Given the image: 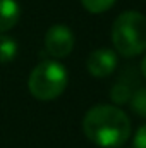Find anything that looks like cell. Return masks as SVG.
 <instances>
[{"instance_id":"cell-1","label":"cell","mask_w":146,"mask_h":148,"mask_svg":"<svg viewBox=\"0 0 146 148\" xmlns=\"http://www.w3.org/2000/svg\"><path fill=\"white\" fill-rule=\"evenodd\" d=\"M83 131L98 147L120 148L131 136V121L115 105H95L84 115Z\"/></svg>"},{"instance_id":"cell-2","label":"cell","mask_w":146,"mask_h":148,"mask_svg":"<svg viewBox=\"0 0 146 148\" xmlns=\"http://www.w3.org/2000/svg\"><path fill=\"white\" fill-rule=\"evenodd\" d=\"M112 41L124 57H136L146 50V17L141 12L127 10L112 26Z\"/></svg>"},{"instance_id":"cell-3","label":"cell","mask_w":146,"mask_h":148,"mask_svg":"<svg viewBox=\"0 0 146 148\" xmlns=\"http://www.w3.org/2000/svg\"><path fill=\"white\" fill-rule=\"evenodd\" d=\"M67 86V71L57 60H43L29 74L28 88L38 100H53Z\"/></svg>"},{"instance_id":"cell-4","label":"cell","mask_w":146,"mask_h":148,"mask_svg":"<svg viewBox=\"0 0 146 148\" xmlns=\"http://www.w3.org/2000/svg\"><path fill=\"white\" fill-rule=\"evenodd\" d=\"M45 48L46 52L55 57V59H62L67 57L74 48V35L72 31L64 26V24H55L52 26L46 35H45Z\"/></svg>"},{"instance_id":"cell-5","label":"cell","mask_w":146,"mask_h":148,"mask_svg":"<svg viewBox=\"0 0 146 148\" xmlns=\"http://www.w3.org/2000/svg\"><path fill=\"white\" fill-rule=\"evenodd\" d=\"M88 71L95 77H107L117 67V55L110 48H100L89 53L88 57Z\"/></svg>"},{"instance_id":"cell-6","label":"cell","mask_w":146,"mask_h":148,"mask_svg":"<svg viewBox=\"0 0 146 148\" xmlns=\"http://www.w3.org/2000/svg\"><path fill=\"white\" fill-rule=\"evenodd\" d=\"M21 17V7L16 0H0V33L12 29Z\"/></svg>"},{"instance_id":"cell-7","label":"cell","mask_w":146,"mask_h":148,"mask_svg":"<svg viewBox=\"0 0 146 148\" xmlns=\"http://www.w3.org/2000/svg\"><path fill=\"white\" fill-rule=\"evenodd\" d=\"M17 53V43L14 38L0 33V62H10Z\"/></svg>"},{"instance_id":"cell-8","label":"cell","mask_w":146,"mask_h":148,"mask_svg":"<svg viewBox=\"0 0 146 148\" xmlns=\"http://www.w3.org/2000/svg\"><path fill=\"white\" fill-rule=\"evenodd\" d=\"M81 3L91 14H102V12L108 10L115 3V0H81Z\"/></svg>"},{"instance_id":"cell-9","label":"cell","mask_w":146,"mask_h":148,"mask_svg":"<svg viewBox=\"0 0 146 148\" xmlns=\"http://www.w3.org/2000/svg\"><path fill=\"white\" fill-rule=\"evenodd\" d=\"M131 107H132V110L136 112V114L146 117V88L138 90V91L132 95V98H131Z\"/></svg>"},{"instance_id":"cell-10","label":"cell","mask_w":146,"mask_h":148,"mask_svg":"<svg viewBox=\"0 0 146 148\" xmlns=\"http://www.w3.org/2000/svg\"><path fill=\"white\" fill-rule=\"evenodd\" d=\"M132 145H134V148H146V124L136 131Z\"/></svg>"},{"instance_id":"cell-11","label":"cell","mask_w":146,"mask_h":148,"mask_svg":"<svg viewBox=\"0 0 146 148\" xmlns=\"http://www.w3.org/2000/svg\"><path fill=\"white\" fill-rule=\"evenodd\" d=\"M141 73H143V76H145V79H146V57L143 59V62H141Z\"/></svg>"}]
</instances>
